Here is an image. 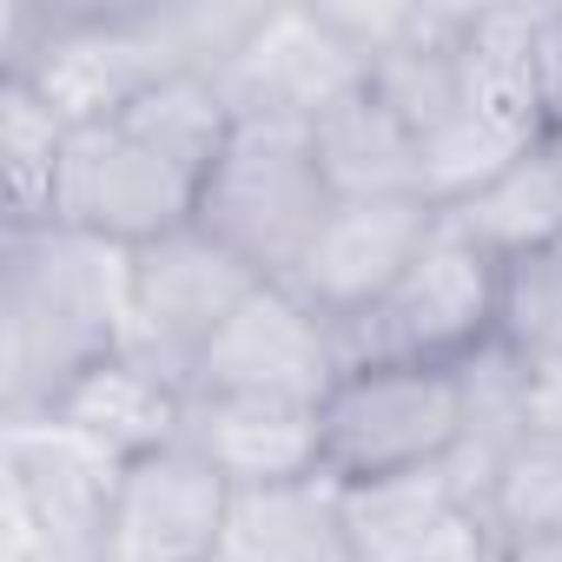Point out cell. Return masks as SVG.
<instances>
[{
	"label": "cell",
	"instance_id": "cell-11",
	"mask_svg": "<svg viewBox=\"0 0 562 562\" xmlns=\"http://www.w3.org/2000/svg\"><path fill=\"white\" fill-rule=\"evenodd\" d=\"M338 529L351 562H490V522L443 463L338 490Z\"/></svg>",
	"mask_w": 562,
	"mask_h": 562
},
{
	"label": "cell",
	"instance_id": "cell-19",
	"mask_svg": "<svg viewBox=\"0 0 562 562\" xmlns=\"http://www.w3.org/2000/svg\"><path fill=\"white\" fill-rule=\"evenodd\" d=\"M496 338L522 358H562V245H542L503 265Z\"/></svg>",
	"mask_w": 562,
	"mask_h": 562
},
{
	"label": "cell",
	"instance_id": "cell-8",
	"mask_svg": "<svg viewBox=\"0 0 562 562\" xmlns=\"http://www.w3.org/2000/svg\"><path fill=\"white\" fill-rule=\"evenodd\" d=\"M443 205L430 199H331L318 238L305 245L299 271L285 285L338 331H351L358 318H371L391 285L411 271L417 245L430 238Z\"/></svg>",
	"mask_w": 562,
	"mask_h": 562
},
{
	"label": "cell",
	"instance_id": "cell-7",
	"mask_svg": "<svg viewBox=\"0 0 562 562\" xmlns=\"http://www.w3.org/2000/svg\"><path fill=\"white\" fill-rule=\"evenodd\" d=\"M351 371L345 331L325 325L292 285H258L205 345L192 391L205 397H285V404H325L331 384Z\"/></svg>",
	"mask_w": 562,
	"mask_h": 562
},
{
	"label": "cell",
	"instance_id": "cell-20",
	"mask_svg": "<svg viewBox=\"0 0 562 562\" xmlns=\"http://www.w3.org/2000/svg\"><path fill=\"white\" fill-rule=\"evenodd\" d=\"M536 106L549 126H562V8H542V27H536Z\"/></svg>",
	"mask_w": 562,
	"mask_h": 562
},
{
	"label": "cell",
	"instance_id": "cell-23",
	"mask_svg": "<svg viewBox=\"0 0 562 562\" xmlns=\"http://www.w3.org/2000/svg\"><path fill=\"white\" fill-rule=\"evenodd\" d=\"M542 153H549V166H555V179H562V126L542 133Z\"/></svg>",
	"mask_w": 562,
	"mask_h": 562
},
{
	"label": "cell",
	"instance_id": "cell-13",
	"mask_svg": "<svg viewBox=\"0 0 562 562\" xmlns=\"http://www.w3.org/2000/svg\"><path fill=\"white\" fill-rule=\"evenodd\" d=\"M186 404H192V391H186L179 378H166L159 364L120 351V358H106L100 371H87L47 417L67 424V430H80V437L100 443L106 457L133 463V457L166 450V443L186 437Z\"/></svg>",
	"mask_w": 562,
	"mask_h": 562
},
{
	"label": "cell",
	"instance_id": "cell-1",
	"mask_svg": "<svg viewBox=\"0 0 562 562\" xmlns=\"http://www.w3.org/2000/svg\"><path fill=\"white\" fill-rule=\"evenodd\" d=\"M232 100L212 74H166L133 106L74 126L54 186V225L120 251L199 218V192L232 139Z\"/></svg>",
	"mask_w": 562,
	"mask_h": 562
},
{
	"label": "cell",
	"instance_id": "cell-3",
	"mask_svg": "<svg viewBox=\"0 0 562 562\" xmlns=\"http://www.w3.org/2000/svg\"><path fill=\"white\" fill-rule=\"evenodd\" d=\"M331 212V186L305 120H232V139L199 192V232H212L232 258H245L265 285H285L305 245Z\"/></svg>",
	"mask_w": 562,
	"mask_h": 562
},
{
	"label": "cell",
	"instance_id": "cell-17",
	"mask_svg": "<svg viewBox=\"0 0 562 562\" xmlns=\"http://www.w3.org/2000/svg\"><path fill=\"white\" fill-rule=\"evenodd\" d=\"M67 133L74 126L27 80H0V172H8V232L14 225H54V186H60Z\"/></svg>",
	"mask_w": 562,
	"mask_h": 562
},
{
	"label": "cell",
	"instance_id": "cell-16",
	"mask_svg": "<svg viewBox=\"0 0 562 562\" xmlns=\"http://www.w3.org/2000/svg\"><path fill=\"white\" fill-rule=\"evenodd\" d=\"M443 212H450L483 251H496L503 265L522 258V251L562 245V179H555L542 139H536L516 166H503L490 186H476L470 199H457V205H443Z\"/></svg>",
	"mask_w": 562,
	"mask_h": 562
},
{
	"label": "cell",
	"instance_id": "cell-18",
	"mask_svg": "<svg viewBox=\"0 0 562 562\" xmlns=\"http://www.w3.org/2000/svg\"><path fill=\"white\" fill-rule=\"evenodd\" d=\"M490 549L496 542H529V536H562V443H516L483 496Z\"/></svg>",
	"mask_w": 562,
	"mask_h": 562
},
{
	"label": "cell",
	"instance_id": "cell-6",
	"mask_svg": "<svg viewBox=\"0 0 562 562\" xmlns=\"http://www.w3.org/2000/svg\"><path fill=\"white\" fill-rule=\"evenodd\" d=\"M258 285L265 278L199 225L146 238L126 251V351L192 391L205 345Z\"/></svg>",
	"mask_w": 562,
	"mask_h": 562
},
{
	"label": "cell",
	"instance_id": "cell-4",
	"mask_svg": "<svg viewBox=\"0 0 562 562\" xmlns=\"http://www.w3.org/2000/svg\"><path fill=\"white\" fill-rule=\"evenodd\" d=\"M318 437L338 490L437 470L463 437L457 364H351L318 404Z\"/></svg>",
	"mask_w": 562,
	"mask_h": 562
},
{
	"label": "cell",
	"instance_id": "cell-15",
	"mask_svg": "<svg viewBox=\"0 0 562 562\" xmlns=\"http://www.w3.org/2000/svg\"><path fill=\"white\" fill-rule=\"evenodd\" d=\"M218 562H351L338 529V483H285V490H232V522Z\"/></svg>",
	"mask_w": 562,
	"mask_h": 562
},
{
	"label": "cell",
	"instance_id": "cell-12",
	"mask_svg": "<svg viewBox=\"0 0 562 562\" xmlns=\"http://www.w3.org/2000/svg\"><path fill=\"white\" fill-rule=\"evenodd\" d=\"M186 443L232 483V490H285L325 476L318 404L285 397H205L186 404Z\"/></svg>",
	"mask_w": 562,
	"mask_h": 562
},
{
	"label": "cell",
	"instance_id": "cell-5",
	"mask_svg": "<svg viewBox=\"0 0 562 562\" xmlns=\"http://www.w3.org/2000/svg\"><path fill=\"white\" fill-rule=\"evenodd\" d=\"M496 299L503 258L483 251L450 212H437L391 299L345 331V351L351 364H463L496 338Z\"/></svg>",
	"mask_w": 562,
	"mask_h": 562
},
{
	"label": "cell",
	"instance_id": "cell-2",
	"mask_svg": "<svg viewBox=\"0 0 562 562\" xmlns=\"http://www.w3.org/2000/svg\"><path fill=\"white\" fill-rule=\"evenodd\" d=\"M126 351V251L67 225H14L0 258V411L47 417Z\"/></svg>",
	"mask_w": 562,
	"mask_h": 562
},
{
	"label": "cell",
	"instance_id": "cell-10",
	"mask_svg": "<svg viewBox=\"0 0 562 562\" xmlns=\"http://www.w3.org/2000/svg\"><path fill=\"white\" fill-rule=\"evenodd\" d=\"M218 93L232 100V113H265V120H318L325 106H338L345 93H358L371 74L364 60L325 27L318 8H265L251 21V34L218 60Z\"/></svg>",
	"mask_w": 562,
	"mask_h": 562
},
{
	"label": "cell",
	"instance_id": "cell-22",
	"mask_svg": "<svg viewBox=\"0 0 562 562\" xmlns=\"http://www.w3.org/2000/svg\"><path fill=\"white\" fill-rule=\"evenodd\" d=\"M490 562H562V536H529V542H496Z\"/></svg>",
	"mask_w": 562,
	"mask_h": 562
},
{
	"label": "cell",
	"instance_id": "cell-14",
	"mask_svg": "<svg viewBox=\"0 0 562 562\" xmlns=\"http://www.w3.org/2000/svg\"><path fill=\"white\" fill-rule=\"evenodd\" d=\"M312 146H318L331 199H430V186H424V146L378 100L371 80L312 120Z\"/></svg>",
	"mask_w": 562,
	"mask_h": 562
},
{
	"label": "cell",
	"instance_id": "cell-21",
	"mask_svg": "<svg viewBox=\"0 0 562 562\" xmlns=\"http://www.w3.org/2000/svg\"><path fill=\"white\" fill-rule=\"evenodd\" d=\"M529 437L562 443V358H529Z\"/></svg>",
	"mask_w": 562,
	"mask_h": 562
},
{
	"label": "cell",
	"instance_id": "cell-9",
	"mask_svg": "<svg viewBox=\"0 0 562 562\" xmlns=\"http://www.w3.org/2000/svg\"><path fill=\"white\" fill-rule=\"evenodd\" d=\"M232 522V483L179 437L120 470L100 562H218Z\"/></svg>",
	"mask_w": 562,
	"mask_h": 562
}]
</instances>
